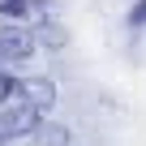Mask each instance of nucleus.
<instances>
[{
	"mask_svg": "<svg viewBox=\"0 0 146 146\" xmlns=\"http://www.w3.org/2000/svg\"><path fill=\"white\" fill-rule=\"evenodd\" d=\"M39 125H43V108H35V103H5V112H0V146H9L13 137H35Z\"/></svg>",
	"mask_w": 146,
	"mask_h": 146,
	"instance_id": "1",
	"label": "nucleus"
},
{
	"mask_svg": "<svg viewBox=\"0 0 146 146\" xmlns=\"http://www.w3.org/2000/svg\"><path fill=\"white\" fill-rule=\"evenodd\" d=\"M30 52H35V35L26 26H17V22L0 26V60L5 64H22Z\"/></svg>",
	"mask_w": 146,
	"mask_h": 146,
	"instance_id": "2",
	"label": "nucleus"
},
{
	"mask_svg": "<svg viewBox=\"0 0 146 146\" xmlns=\"http://www.w3.org/2000/svg\"><path fill=\"white\" fill-rule=\"evenodd\" d=\"M9 103H35V108H52L56 103V86L47 82V78H17V86H13V95H9Z\"/></svg>",
	"mask_w": 146,
	"mask_h": 146,
	"instance_id": "3",
	"label": "nucleus"
},
{
	"mask_svg": "<svg viewBox=\"0 0 146 146\" xmlns=\"http://www.w3.org/2000/svg\"><path fill=\"white\" fill-rule=\"evenodd\" d=\"M35 142H39V146H64V142H69V129H64V125H39V129H35Z\"/></svg>",
	"mask_w": 146,
	"mask_h": 146,
	"instance_id": "4",
	"label": "nucleus"
},
{
	"mask_svg": "<svg viewBox=\"0 0 146 146\" xmlns=\"http://www.w3.org/2000/svg\"><path fill=\"white\" fill-rule=\"evenodd\" d=\"M39 39H43L47 47H60V43H64V30H60L56 22H43V26H39Z\"/></svg>",
	"mask_w": 146,
	"mask_h": 146,
	"instance_id": "5",
	"label": "nucleus"
},
{
	"mask_svg": "<svg viewBox=\"0 0 146 146\" xmlns=\"http://www.w3.org/2000/svg\"><path fill=\"white\" fill-rule=\"evenodd\" d=\"M30 9V0H0V13H5V17H22Z\"/></svg>",
	"mask_w": 146,
	"mask_h": 146,
	"instance_id": "6",
	"label": "nucleus"
},
{
	"mask_svg": "<svg viewBox=\"0 0 146 146\" xmlns=\"http://www.w3.org/2000/svg\"><path fill=\"white\" fill-rule=\"evenodd\" d=\"M13 86H17V78H9V73H0V103H9Z\"/></svg>",
	"mask_w": 146,
	"mask_h": 146,
	"instance_id": "7",
	"label": "nucleus"
},
{
	"mask_svg": "<svg viewBox=\"0 0 146 146\" xmlns=\"http://www.w3.org/2000/svg\"><path fill=\"white\" fill-rule=\"evenodd\" d=\"M129 22H133V26H146V0H142L133 13H129Z\"/></svg>",
	"mask_w": 146,
	"mask_h": 146,
	"instance_id": "8",
	"label": "nucleus"
}]
</instances>
